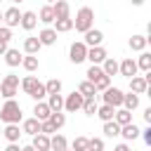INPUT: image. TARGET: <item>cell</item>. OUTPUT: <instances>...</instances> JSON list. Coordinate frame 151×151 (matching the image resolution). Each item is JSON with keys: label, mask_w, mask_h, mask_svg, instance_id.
Instances as JSON below:
<instances>
[{"label": "cell", "mask_w": 151, "mask_h": 151, "mask_svg": "<svg viewBox=\"0 0 151 151\" xmlns=\"http://www.w3.org/2000/svg\"><path fill=\"white\" fill-rule=\"evenodd\" d=\"M144 120L151 125V109H146V111H144Z\"/></svg>", "instance_id": "48"}, {"label": "cell", "mask_w": 151, "mask_h": 151, "mask_svg": "<svg viewBox=\"0 0 151 151\" xmlns=\"http://www.w3.org/2000/svg\"><path fill=\"white\" fill-rule=\"evenodd\" d=\"M21 151H35V149H33V146H31V144H28V146H24V149H21Z\"/></svg>", "instance_id": "50"}, {"label": "cell", "mask_w": 151, "mask_h": 151, "mask_svg": "<svg viewBox=\"0 0 151 151\" xmlns=\"http://www.w3.org/2000/svg\"><path fill=\"white\" fill-rule=\"evenodd\" d=\"M113 151H132V149H130V146H127V144H118V146H116V149H113Z\"/></svg>", "instance_id": "47"}, {"label": "cell", "mask_w": 151, "mask_h": 151, "mask_svg": "<svg viewBox=\"0 0 151 151\" xmlns=\"http://www.w3.org/2000/svg\"><path fill=\"white\" fill-rule=\"evenodd\" d=\"M73 151H87V137H76L73 139Z\"/></svg>", "instance_id": "42"}, {"label": "cell", "mask_w": 151, "mask_h": 151, "mask_svg": "<svg viewBox=\"0 0 151 151\" xmlns=\"http://www.w3.org/2000/svg\"><path fill=\"white\" fill-rule=\"evenodd\" d=\"M139 134L144 137V144H149V146H151V125H149L146 130H139Z\"/></svg>", "instance_id": "45"}, {"label": "cell", "mask_w": 151, "mask_h": 151, "mask_svg": "<svg viewBox=\"0 0 151 151\" xmlns=\"http://www.w3.org/2000/svg\"><path fill=\"white\" fill-rule=\"evenodd\" d=\"M40 47H42V45H40L38 38H26V40H24V52H26V54H38Z\"/></svg>", "instance_id": "30"}, {"label": "cell", "mask_w": 151, "mask_h": 151, "mask_svg": "<svg viewBox=\"0 0 151 151\" xmlns=\"http://www.w3.org/2000/svg\"><path fill=\"white\" fill-rule=\"evenodd\" d=\"M45 92H47V94H57V92H61V80H59V78L47 80V83H45Z\"/></svg>", "instance_id": "38"}, {"label": "cell", "mask_w": 151, "mask_h": 151, "mask_svg": "<svg viewBox=\"0 0 151 151\" xmlns=\"http://www.w3.org/2000/svg\"><path fill=\"white\" fill-rule=\"evenodd\" d=\"M87 151H104V139H101V137L87 139Z\"/></svg>", "instance_id": "40"}, {"label": "cell", "mask_w": 151, "mask_h": 151, "mask_svg": "<svg viewBox=\"0 0 151 151\" xmlns=\"http://www.w3.org/2000/svg\"><path fill=\"white\" fill-rule=\"evenodd\" d=\"M21 66L28 71V73H33V71H38V57L35 54H26L24 59H21Z\"/></svg>", "instance_id": "32"}, {"label": "cell", "mask_w": 151, "mask_h": 151, "mask_svg": "<svg viewBox=\"0 0 151 151\" xmlns=\"http://www.w3.org/2000/svg\"><path fill=\"white\" fill-rule=\"evenodd\" d=\"M5 52H7V42H5V40H0V57H2Z\"/></svg>", "instance_id": "49"}, {"label": "cell", "mask_w": 151, "mask_h": 151, "mask_svg": "<svg viewBox=\"0 0 151 151\" xmlns=\"http://www.w3.org/2000/svg\"><path fill=\"white\" fill-rule=\"evenodd\" d=\"M33 113H35L33 118H38V120H47L52 111H50L47 101H42V99H40V101H35V106H33Z\"/></svg>", "instance_id": "16"}, {"label": "cell", "mask_w": 151, "mask_h": 151, "mask_svg": "<svg viewBox=\"0 0 151 151\" xmlns=\"http://www.w3.org/2000/svg\"><path fill=\"white\" fill-rule=\"evenodd\" d=\"M52 9H54V17H57V19L68 17V12H71V7H68V2H66V0H54Z\"/></svg>", "instance_id": "22"}, {"label": "cell", "mask_w": 151, "mask_h": 151, "mask_svg": "<svg viewBox=\"0 0 151 151\" xmlns=\"http://www.w3.org/2000/svg\"><path fill=\"white\" fill-rule=\"evenodd\" d=\"M113 120L123 127V125H127V123H132V111H127V109H116V113H113Z\"/></svg>", "instance_id": "20"}, {"label": "cell", "mask_w": 151, "mask_h": 151, "mask_svg": "<svg viewBox=\"0 0 151 151\" xmlns=\"http://www.w3.org/2000/svg\"><path fill=\"white\" fill-rule=\"evenodd\" d=\"M0 120L2 123H17L19 125V120H21V106H19V101L5 99V104L0 106Z\"/></svg>", "instance_id": "2"}, {"label": "cell", "mask_w": 151, "mask_h": 151, "mask_svg": "<svg viewBox=\"0 0 151 151\" xmlns=\"http://www.w3.org/2000/svg\"><path fill=\"white\" fill-rule=\"evenodd\" d=\"M47 120L52 123V127H54V130H59V127H64V123H66V116H64L61 111H52Z\"/></svg>", "instance_id": "33"}, {"label": "cell", "mask_w": 151, "mask_h": 151, "mask_svg": "<svg viewBox=\"0 0 151 151\" xmlns=\"http://www.w3.org/2000/svg\"><path fill=\"white\" fill-rule=\"evenodd\" d=\"M85 76H87V80H90V83L94 85V80L104 76V71H101V66H99V64H92V66L87 68V73H85Z\"/></svg>", "instance_id": "37"}, {"label": "cell", "mask_w": 151, "mask_h": 151, "mask_svg": "<svg viewBox=\"0 0 151 151\" xmlns=\"http://www.w3.org/2000/svg\"><path fill=\"white\" fill-rule=\"evenodd\" d=\"M92 24H94V12H92V7H80L78 14H76V19H73V28L80 31V33H85V31L92 28Z\"/></svg>", "instance_id": "3"}, {"label": "cell", "mask_w": 151, "mask_h": 151, "mask_svg": "<svg viewBox=\"0 0 151 151\" xmlns=\"http://www.w3.org/2000/svg\"><path fill=\"white\" fill-rule=\"evenodd\" d=\"M12 2H24V0H12Z\"/></svg>", "instance_id": "53"}, {"label": "cell", "mask_w": 151, "mask_h": 151, "mask_svg": "<svg viewBox=\"0 0 151 151\" xmlns=\"http://www.w3.org/2000/svg\"><path fill=\"white\" fill-rule=\"evenodd\" d=\"M146 90H149V83H146L144 76H132V78H130V92H134V94H144Z\"/></svg>", "instance_id": "10"}, {"label": "cell", "mask_w": 151, "mask_h": 151, "mask_svg": "<svg viewBox=\"0 0 151 151\" xmlns=\"http://www.w3.org/2000/svg\"><path fill=\"white\" fill-rule=\"evenodd\" d=\"M0 134H2V130H0Z\"/></svg>", "instance_id": "55"}, {"label": "cell", "mask_w": 151, "mask_h": 151, "mask_svg": "<svg viewBox=\"0 0 151 151\" xmlns=\"http://www.w3.org/2000/svg\"><path fill=\"white\" fill-rule=\"evenodd\" d=\"M2 134H5V139H7V142H19V137H21L24 132L19 130V125H17V123H7V127L2 130Z\"/></svg>", "instance_id": "17"}, {"label": "cell", "mask_w": 151, "mask_h": 151, "mask_svg": "<svg viewBox=\"0 0 151 151\" xmlns=\"http://www.w3.org/2000/svg\"><path fill=\"white\" fill-rule=\"evenodd\" d=\"M2 21H5V26H9V28L19 26V21H21V12H19V7H9V9H5V12H2Z\"/></svg>", "instance_id": "8"}, {"label": "cell", "mask_w": 151, "mask_h": 151, "mask_svg": "<svg viewBox=\"0 0 151 151\" xmlns=\"http://www.w3.org/2000/svg\"><path fill=\"white\" fill-rule=\"evenodd\" d=\"M109 85H111V76H101V78H97V80H94V90H97V92H99V90L104 92Z\"/></svg>", "instance_id": "41"}, {"label": "cell", "mask_w": 151, "mask_h": 151, "mask_svg": "<svg viewBox=\"0 0 151 151\" xmlns=\"http://www.w3.org/2000/svg\"><path fill=\"white\" fill-rule=\"evenodd\" d=\"M50 149H52V151H64V149H68L66 137H64V134H54V137H50Z\"/></svg>", "instance_id": "24"}, {"label": "cell", "mask_w": 151, "mask_h": 151, "mask_svg": "<svg viewBox=\"0 0 151 151\" xmlns=\"http://www.w3.org/2000/svg\"><path fill=\"white\" fill-rule=\"evenodd\" d=\"M57 17H54V9H52V5H45L42 9H40V14H38V21H42V24H52Z\"/></svg>", "instance_id": "28"}, {"label": "cell", "mask_w": 151, "mask_h": 151, "mask_svg": "<svg viewBox=\"0 0 151 151\" xmlns=\"http://www.w3.org/2000/svg\"><path fill=\"white\" fill-rule=\"evenodd\" d=\"M68 57H71V61H73V64H83V61H85V57H87V45H85L83 40L73 42V45H71V50H68Z\"/></svg>", "instance_id": "6"}, {"label": "cell", "mask_w": 151, "mask_h": 151, "mask_svg": "<svg viewBox=\"0 0 151 151\" xmlns=\"http://www.w3.org/2000/svg\"><path fill=\"white\" fill-rule=\"evenodd\" d=\"M19 85H21V90H24L28 97H33L35 101H40V99H45V97H47V92H45V85H42V83H40L35 76H26V78H24Z\"/></svg>", "instance_id": "1"}, {"label": "cell", "mask_w": 151, "mask_h": 151, "mask_svg": "<svg viewBox=\"0 0 151 151\" xmlns=\"http://www.w3.org/2000/svg\"><path fill=\"white\" fill-rule=\"evenodd\" d=\"M47 106L50 111H61L64 109V97L57 92V94H47Z\"/></svg>", "instance_id": "26"}, {"label": "cell", "mask_w": 151, "mask_h": 151, "mask_svg": "<svg viewBox=\"0 0 151 151\" xmlns=\"http://www.w3.org/2000/svg\"><path fill=\"white\" fill-rule=\"evenodd\" d=\"M19 26H21L24 31H33V28L38 26V14H35V12H21Z\"/></svg>", "instance_id": "11"}, {"label": "cell", "mask_w": 151, "mask_h": 151, "mask_svg": "<svg viewBox=\"0 0 151 151\" xmlns=\"http://www.w3.org/2000/svg\"><path fill=\"white\" fill-rule=\"evenodd\" d=\"M146 42H149V38H146V35H132V38H130V47H132L134 52H144Z\"/></svg>", "instance_id": "29"}, {"label": "cell", "mask_w": 151, "mask_h": 151, "mask_svg": "<svg viewBox=\"0 0 151 151\" xmlns=\"http://www.w3.org/2000/svg\"><path fill=\"white\" fill-rule=\"evenodd\" d=\"M47 2H54V0H47Z\"/></svg>", "instance_id": "54"}, {"label": "cell", "mask_w": 151, "mask_h": 151, "mask_svg": "<svg viewBox=\"0 0 151 151\" xmlns=\"http://www.w3.org/2000/svg\"><path fill=\"white\" fill-rule=\"evenodd\" d=\"M104 134H106V137H118V134H120V125H118L116 120H106V123H104Z\"/></svg>", "instance_id": "35"}, {"label": "cell", "mask_w": 151, "mask_h": 151, "mask_svg": "<svg viewBox=\"0 0 151 151\" xmlns=\"http://www.w3.org/2000/svg\"><path fill=\"white\" fill-rule=\"evenodd\" d=\"M85 59H90L92 64H101L104 59H106V50L101 47V45H97V47H87V57Z\"/></svg>", "instance_id": "13"}, {"label": "cell", "mask_w": 151, "mask_h": 151, "mask_svg": "<svg viewBox=\"0 0 151 151\" xmlns=\"http://www.w3.org/2000/svg\"><path fill=\"white\" fill-rule=\"evenodd\" d=\"M130 2H132V5H142L144 0H130Z\"/></svg>", "instance_id": "51"}, {"label": "cell", "mask_w": 151, "mask_h": 151, "mask_svg": "<svg viewBox=\"0 0 151 151\" xmlns=\"http://www.w3.org/2000/svg\"><path fill=\"white\" fill-rule=\"evenodd\" d=\"M64 151H68V149H64Z\"/></svg>", "instance_id": "56"}, {"label": "cell", "mask_w": 151, "mask_h": 151, "mask_svg": "<svg viewBox=\"0 0 151 151\" xmlns=\"http://www.w3.org/2000/svg\"><path fill=\"white\" fill-rule=\"evenodd\" d=\"M118 73H120V76H125V78H132V76H137V61H134L132 57L123 59V61L118 64Z\"/></svg>", "instance_id": "9"}, {"label": "cell", "mask_w": 151, "mask_h": 151, "mask_svg": "<svg viewBox=\"0 0 151 151\" xmlns=\"http://www.w3.org/2000/svg\"><path fill=\"white\" fill-rule=\"evenodd\" d=\"M101 40H104V33L101 31H97V28H90V31H85V45L87 47H97V45H101Z\"/></svg>", "instance_id": "12"}, {"label": "cell", "mask_w": 151, "mask_h": 151, "mask_svg": "<svg viewBox=\"0 0 151 151\" xmlns=\"http://www.w3.org/2000/svg\"><path fill=\"white\" fill-rule=\"evenodd\" d=\"M83 111H85L87 116H94V113H97V101H94V97H85V101H83Z\"/></svg>", "instance_id": "39"}, {"label": "cell", "mask_w": 151, "mask_h": 151, "mask_svg": "<svg viewBox=\"0 0 151 151\" xmlns=\"http://www.w3.org/2000/svg\"><path fill=\"white\" fill-rule=\"evenodd\" d=\"M17 90H19V76L9 73V76H2V78H0V97L14 99Z\"/></svg>", "instance_id": "4"}, {"label": "cell", "mask_w": 151, "mask_h": 151, "mask_svg": "<svg viewBox=\"0 0 151 151\" xmlns=\"http://www.w3.org/2000/svg\"><path fill=\"white\" fill-rule=\"evenodd\" d=\"M0 24H2V12H0Z\"/></svg>", "instance_id": "52"}, {"label": "cell", "mask_w": 151, "mask_h": 151, "mask_svg": "<svg viewBox=\"0 0 151 151\" xmlns=\"http://www.w3.org/2000/svg\"><path fill=\"white\" fill-rule=\"evenodd\" d=\"M78 92H80L83 97H97V90H94V85H92L90 80H83V83L78 85Z\"/></svg>", "instance_id": "34"}, {"label": "cell", "mask_w": 151, "mask_h": 151, "mask_svg": "<svg viewBox=\"0 0 151 151\" xmlns=\"http://www.w3.org/2000/svg\"><path fill=\"white\" fill-rule=\"evenodd\" d=\"M137 68H142L144 73L151 71V54H149V52H142V54H139V59H137Z\"/></svg>", "instance_id": "36"}, {"label": "cell", "mask_w": 151, "mask_h": 151, "mask_svg": "<svg viewBox=\"0 0 151 151\" xmlns=\"http://www.w3.org/2000/svg\"><path fill=\"white\" fill-rule=\"evenodd\" d=\"M101 99H104V104H109V106L118 109V106H123V90H118V87H111V85H109V87L104 90Z\"/></svg>", "instance_id": "5"}, {"label": "cell", "mask_w": 151, "mask_h": 151, "mask_svg": "<svg viewBox=\"0 0 151 151\" xmlns=\"http://www.w3.org/2000/svg\"><path fill=\"white\" fill-rule=\"evenodd\" d=\"M113 113H116V109H113V106L101 104V106H97V113H94V116H99V118L106 123V120H113Z\"/></svg>", "instance_id": "27"}, {"label": "cell", "mask_w": 151, "mask_h": 151, "mask_svg": "<svg viewBox=\"0 0 151 151\" xmlns=\"http://www.w3.org/2000/svg\"><path fill=\"white\" fill-rule=\"evenodd\" d=\"M21 132H26V134H38L40 132V120L38 118H26L24 120V125H21Z\"/></svg>", "instance_id": "21"}, {"label": "cell", "mask_w": 151, "mask_h": 151, "mask_svg": "<svg viewBox=\"0 0 151 151\" xmlns=\"http://www.w3.org/2000/svg\"><path fill=\"white\" fill-rule=\"evenodd\" d=\"M0 40H5V42L12 40V28L9 26H0Z\"/></svg>", "instance_id": "44"}, {"label": "cell", "mask_w": 151, "mask_h": 151, "mask_svg": "<svg viewBox=\"0 0 151 151\" xmlns=\"http://www.w3.org/2000/svg\"><path fill=\"white\" fill-rule=\"evenodd\" d=\"M83 101H85V97L80 94V92H71L66 99H64V109L66 111H78V109H83Z\"/></svg>", "instance_id": "7"}, {"label": "cell", "mask_w": 151, "mask_h": 151, "mask_svg": "<svg viewBox=\"0 0 151 151\" xmlns=\"http://www.w3.org/2000/svg\"><path fill=\"white\" fill-rule=\"evenodd\" d=\"M120 137H123L125 142H132V139H137V137H139V127H137L134 123H127V125H123V127H120Z\"/></svg>", "instance_id": "18"}, {"label": "cell", "mask_w": 151, "mask_h": 151, "mask_svg": "<svg viewBox=\"0 0 151 151\" xmlns=\"http://www.w3.org/2000/svg\"><path fill=\"white\" fill-rule=\"evenodd\" d=\"M73 28V19L71 17H61V19H54V31L57 33H66Z\"/></svg>", "instance_id": "23"}, {"label": "cell", "mask_w": 151, "mask_h": 151, "mask_svg": "<svg viewBox=\"0 0 151 151\" xmlns=\"http://www.w3.org/2000/svg\"><path fill=\"white\" fill-rule=\"evenodd\" d=\"M31 146H33L35 151H50V134H42V132L33 134V142H31Z\"/></svg>", "instance_id": "14"}, {"label": "cell", "mask_w": 151, "mask_h": 151, "mask_svg": "<svg viewBox=\"0 0 151 151\" xmlns=\"http://www.w3.org/2000/svg\"><path fill=\"white\" fill-rule=\"evenodd\" d=\"M2 57H5L7 66H12V68H14V66H21V59H24L21 52H19V50H12V47H7V52H5Z\"/></svg>", "instance_id": "15"}, {"label": "cell", "mask_w": 151, "mask_h": 151, "mask_svg": "<svg viewBox=\"0 0 151 151\" xmlns=\"http://www.w3.org/2000/svg\"><path fill=\"white\" fill-rule=\"evenodd\" d=\"M123 106H125L127 111H134V109L139 106V94H134V92L123 94Z\"/></svg>", "instance_id": "31"}, {"label": "cell", "mask_w": 151, "mask_h": 151, "mask_svg": "<svg viewBox=\"0 0 151 151\" xmlns=\"http://www.w3.org/2000/svg\"><path fill=\"white\" fill-rule=\"evenodd\" d=\"M101 71H104V76H116V73H118V61L111 59V57H106V59L101 61Z\"/></svg>", "instance_id": "25"}, {"label": "cell", "mask_w": 151, "mask_h": 151, "mask_svg": "<svg viewBox=\"0 0 151 151\" xmlns=\"http://www.w3.org/2000/svg\"><path fill=\"white\" fill-rule=\"evenodd\" d=\"M40 132H42V134H54L57 130L52 127V123H50V120H40Z\"/></svg>", "instance_id": "43"}, {"label": "cell", "mask_w": 151, "mask_h": 151, "mask_svg": "<svg viewBox=\"0 0 151 151\" xmlns=\"http://www.w3.org/2000/svg\"><path fill=\"white\" fill-rule=\"evenodd\" d=\"M38 40H40V45H54L57 42V31L54 28H42L38 33Z\"/></svg>", "instance_id": "19"}, {"label": "cell", "mask_w": 151, "mask_h": 151, "mask_svg": "<svg viewBox=\"0 0 151 151\" xmlns=\"http://www.w3.org/2000/svg\"><path fill=\"white\" fill-rule=\"evenodd\" d=\"M5 151H21V146H19L17 142H9V146H7Z\"/></svg>", "instance_id": "46"}]
</instances>
